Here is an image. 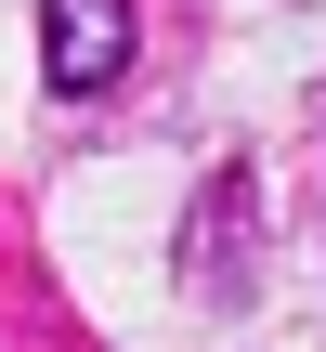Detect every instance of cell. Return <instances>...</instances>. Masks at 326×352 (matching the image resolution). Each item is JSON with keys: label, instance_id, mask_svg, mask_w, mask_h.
<instances>
[{"label": "cell", "instance_id": "cell-1", "mask_svg": "<svg viewBox=\"0 0 326 352\" xmlns=\"http://www.w3.org/2000/svg\"><path fill=\"white\" fill-rule=\"evenodd\" d=\"M39 39H52V91H105L131 65V0H52Z\"/></svg>", "mask_w": 326, "mask_h": 352}]
</instances>
